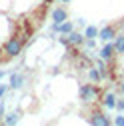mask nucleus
<instances>
[{
	"label": "nucleus",
	"instance_id": "f257e3e1",
	"mask_svg": "<svg viewBox=\"0 0 124 126\" xmlns=\"http://www.w3.org/2000/svg\"><path fill=\"white\" fill-rule=\"evenodd\" d=\"M24 48V38L20 34H12L4 44H2V50L6 54V58H16Z\"/></svg>",
	"mask_w": 124,
	"mask_h": 126
},
{
	"label": "nucleus",
	"instance_id": "f03ea898",
	"mask_svg": "<svg viewBox=\"0 0 124 126\" xmlns=\"http://www.w3.org/2000/svg\"><path fill=\"white\" fill-rule=\"evenodd\" d=\"M78 94H80V100L82 102H94L100 96V90L96 88V84H82L80 90H78Z\"/></svg>",
	"mask_w": 124,
	"mask_h": 126
},
{
	"label": "nucleus",
	"instance_id": "7ed1b4c3",
	"mask_svg": "<svg viewBox=\"0 0 124 126\" xmlns=\"http://www.w3.org/2000/svg\"><path fill=\"white\" fill-rule=\"evenodd\" d=\"M88 122H90L92 126H108V124H110V118H108L102 110H94V112L90 114Z\"/></svg>",
	"mask_w": 124,
	"mask_h": 126
},
{
	"label": "nucleus",
	"instance_id": "20e7f679",
	"mask_svg": "<svg viewBox=\"0 0 124 126\" xmlns=\"http://www.w3.org/2000/svg\"><path fill=\"white\" fill-rule=\"evenodd\" d=\"M84 34H78V32H72L70 34H66V38H62V44H66V46H80V44H84Z\"/></svg>",
	"mask_w": 124,
	"mask_h": 126
},
{
	"label": "nucleus",
	"instance_id": "39448f33",
	"mask_svg": "<svg viewBox=\"0 0 124 126\" xmlns=\"http://www.w3.org/2000/svg\"><path fill=\"white\" fill-rule=\"evenodd\" d=\"M64 20H68V10H66L64 6L54 8V10H52V22H54V24H60V22H64Z\"/></svg>",
	"mask_w": 124,
	"mask_h": 126
},
{
	"label": "nucleus",
	"instance_id": "423d86ee",
	"mask_svg": "<svg viewBox=\"0 0 124 126\" xmlns=\"http://www.w3.org/2000/svg\"><path fill=\"white\" fill-rule=\"evenodd\" d=\"M116 36V26L114 24H108V26H104L102 30H98V38H102V40H112Z\"/></svg>",
	"mask_w": 124,
	"mask_h": 126
},
{
	"label": "nucleus",
	"instance_id": "0eeeda50",
	"mask_svg": "<svg viewBox=\"0 0 124 126\" xmlns=\"http://www.w3.org/2000/svg\"><path fill=\"white\" fill-rule=\"evenodd\" d=\"M116 54V48H114V44H104L102 46V50H100V60L108 62V60H112Z\"/></svg>",
	"mask_w": 124,
	"mask_h": 126
},
{
	"label": "nucleus",
	"instance_id": "6e6552de",
	"mask_svg": "<svg viewBox=\"0 0 124 126\" xmlns=\"http://www.w3.org/2000/svg\"><path fill=\"white\" fill-rule=\"evenodd\" d=\"M52 28L56 30V32H60V34H70L72 30H74V24L70 22V20H64V22H60V24H52Z\"/></svg>",
	"mask_w": 124,
	"mask_h": 126
},
{
	"label": "nucleus",
	"instance_id": "1a4fd4ad",
	"mask_svg": "<svg viewBox=\"0 0 124 126\" xmlns=\"http://www.w3.org/2000/svg\"><path fill=\"white\" fill-rule=\"evenodd\" d=\"M24 86V76L22 74H10V88H14V90H18V88H22Z\"/></svg>",
	"mask_w": 124,
	"mask_h": 126
},
{
	"label": "nucleus",
	"instance_id": "9d476101",
	"mask_svg": "<svg viewBox=\"0 0 124 126\" xmlns=\"http://www.w3.org/2000/svg\"><path fill=\"white\" fill-rule=\"evenodd\" d=\"M102 104H104L106 108H116V96H114L112 92H106L104 98H102Z\"/></svg>",
	"mask_w": 124,
	"mask_h": 126
},
{
	"label": "nucleus",
	"instance_id": "9b49d317",
	"mask_svg": "<svg viewBox=\"0 0 124 126\" xmlns=\"http://www.w3.org/2000/svg\"><path fill=\"white\" fill-rule=\"evenodd\" d=\"M98 36V28L96 26H86V30H84V38H92L94 40Z\"/></svg>",
	"mask_w": 124,
	"mask_h": 126
},
{
	"label": "nucleus",
	"instance_id": "f8f14e48",
	"mask_svg": "<svg viewBox=\"0 0 124 126\" xmlns=\"http://www.w3.org/2000/svg\"><path fill=\"white\" fill-rule=\"evenodd\" d=\"M18 114L16 112H10V114H6V118H4V124H8V126H14V124H18Z\"/></svg>",
	"mask_w": 124,
	"mask_h": 126
},
{
	"label": "nucleus",
	"instance_id": "ddd939ff",
	"mask_svg": "<svg viewBox=\"0 0 124 126\" xmlns=\"http://www.w3.org/2000/svg\"><path fill=\"white\" fill-rule=\"evenodd\" d=\"M88 76H90L92 82H100V80H102V74H100L98 68H90V70H88Z\"/></svg>",
	"mask_w": 124,
	"mask_h": 126
},
{
	"label": "nucleus",
	"instance_id": "4468645a",
	"mask_svg": "<svg viewBox=\"0 0 124 126\" xmlns=\"http://www.w3.org/2000/svg\"><path fill=\"white\" fill-rule=\"evenodd\" d=\"M114 48H116V52H118V54H124V34H120V36L116 38Z\"/></svg>",
	"mask_w": 124,
	"mask_h": 126
},
{
	"label": "nucleus",
	"instance_id": "2eb2a0df",
	"mask_svg": "<svg viewBox=\"0 0 124 126\" xmlns=\"http://www.w3.org/2000/svg\"><path fill=\"white\" fill-rule=\"evenodd\" d=\"M114 124L116 126H124V116H116L114 118Z\"/></svg>",
	"mask_w": 124,
	"mask_h": 126
},
{
	"label": "nucleus",
	"instance_id": "dca6fc26",
	"mask_svg": "<svg viewBox=\"0 0 124 126\" xmlns=\"http://www.w3.org/2000/svg\"><path fill=\"white\" fill-rule=\"evenodd\" d=\"M6 90H8V86H6V84H0V98H4Z\"/></svg>",
	"mask_w": 124,
	"mask_h": 126
},
{
	"label": "nucleus",
	"instance_id": "f3484780",
	"mask_svg": "<svg viewBox=\"0 0 124 126\" xmlns=\"http://www.w3.org/2000/svg\"><path fill=\"white\" fill-rule=\"evenodd\" d=\"M116 108L122 112V110H124V100H116Z\"/></svg>",
	"mask_w": 124,
	"mask_h": 126
},
{
	"label": "nucleus",
	"instance_id": "a211bd4d",
	"mask_svg": "<svg viewBox=\"0 0 124 126\" xmlns=\"http://www.w3.org/2000/svg\"><path fill=\"white\" fill-rule=\"evenodd\" d=\"M120 92L124 94V78H122V82H120Z\"/></svg>",
	"mask_w": 124,
	"mask_h": 126
},
{
	"label": "nucleus",
	"instance_id": "6ab92c4d",
	"mask_svg": "<svg viewBox=\"0 0 124 126\" xmlns=\"http://www.w3.org/2000/svg\"><path fill=\"white\" fill-rule=\"evenodd\" d=\"M4 76H6V72H4V70H0V80H2Z\"/></svg>",
	"mask_w": 124,
	"mask_h": 126
},
{
	"label": "nucleus",
	"instance_id": "aec40b11",
	"mask_svg": "<svg viewBox=\"0 0 124 126\" xmlns=\"http://www.w3.org/2000/svg\"><path fill=\"white\" fill-rule=\"evenodd\" d=\"M60 2H62V4H70L72 0H60Z\"/></svg>",
	"mask_w": 124,
	"mask_h": 126
},
{
	"label": "nucleus",
	"instance_id": "412c9836",
	"mask_svg": "<svg viewBox=\"0 0 124 126\" xmlns=\"http://www.w3.org/2000/svg\"><path fill=\"white\" fill-rule=\"evenodd\" d=\"M0 52H2V42H0Z\"/></svg>",
	"mask_w": 124,
	"mask_h": 126
},
{
	"label": "nucleus",
	"instance_id": "4be33fe9",
	"mask_svg": "<svg viewBox=\"0 0 124 126\" xmlns=\"http://www.w3.org/2000/svg\"><path fill=\"white\" fill-rule=\"evenodd\" d=\"M46 2H52V0H46Z\"/></svg>",
	"mask_w": 124,
	"mask_h": 126
}]
</instances>
